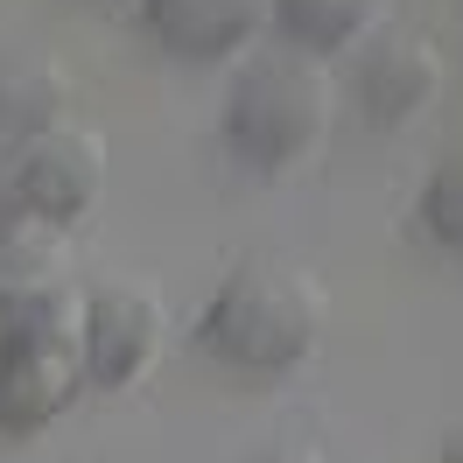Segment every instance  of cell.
<instances>
[{"mask_svg":"<svg viewBox=\"0 0 463 463\" xmlns=\"http://www.w3.org/2000/svg\"><path fill=\"white\" fill-rule=\"evenodd\" d=\"M106 190V134L85 127V119H50L43 134L22 141L14 155V175H7V197L14 211H35L50 225H78Z\"/></svg>","mask_w":463,"mask_h":463,"instance_id":"obj_4","label":"cell"},{"mask_svg":"<svg viewBox=\"0 0 463 463\" xmlns=\"http://www.w3.org/2000/svg\"><path fill=\"white\" fill-rule=\"evenodd\" d=\"M253 463H317L309 449H267V457H253Z\"/></svg>","mask_w":463,"mask_h":463,"instance_id":"obj_12","label":"cell"},{"mask_svg":"<svg viewBox=\"0 0 463 463\" xmlns=\"http://www.w3.org/2000/svg\"><path fill=\"white\" fill-rule=\"evenodd\" d=\"M71 113V71L57 57L43 63H14V71H0V218L14 211L7 197V175H14V155L29 134H43L50 119Z\"/></svg>","mask_w":463,"mask_h":463,"instance_id":"obj_8","label":"cell"},{"mask_svg":"<svg viewBox=\"0 0 463 463\" xmlns=\"http://www.w3.org/2000/svg\"><path fill=\"white\" fill-rule=\"evenodd\" d=\"M345 57H351V106L373 127H414L442 99V50H435V35L407 29V22H379Z\"/></svg>","mask_w":463,"mask_h":463,"instance_id":"obj_5","label":"cell"},{"mask_svg":"<svg viewBox=\"0 0 463 463\" xmlns=\"http://www.w3.org/2000/svg\"><path fill=\"white\" fill-rule=\"evenodd\" d=\"M337 127V71L309 50H246L218 106L232 162L253 175H302Z\"/></svg>","mask_w":463,"mask_h":463,"instance_id":"obj_1","label":"cell"},{"mask_svg":"<svg viewBox=\"0 0 463 463\" xmlns=\"http://www.w3.org/2000/svg\"><path fill=\"white\" fill-rule=\"evenodd\" d=\"M379 22H393V0H274V29L309 57H337Z\"/></svg>","mask_w":463,"mask_h":463,"instance_id":"obj_10","label":"cell"},{"mask_svg":"<svg viewBox=\"0 0 463 463\" xmlns=\"http://www.w3.org/2000/svg\"><path fill=\"white\" fill-rule=\"evenodd\" d=\"M169 351V309L141 281H99L78 309V365L99 393H134Z\"/></svg>","mask_w":463,"mask_h":463,"instance_id":"obj_3","label":"cell"},{"mask_svg":"<svg viewBox=\"0 0 463 463\" xmlns=\"http://www.w3.org/2000/svg\"><path fill=\"white\" fill-rule=\"evenodd\" d=\"M78 281V253H71V225H50L35 211H7L0 218V302L22 295H50Z\"/></svg>","mask_w":463,"mask_h":463,"instance_id":"obj_9","label":"cell"},{"mask_svg":"<svg viewBox=\"0 0 463 463\" xmlns=\"http://www.w3.org/2000/svg\"><path fill=\"white\" fill-rule=\"evenodd\" d=\"M317 337H323V295L288 260H239L197 317V345L218 365L253 379H281L295 365H309Z\"/></svg>","mask_w":463,"mask_h":463,"instance_id":"obj_2","label":"cell"},{"mask_svg":"<svg viewBox=\"0 0 463 463\" xmlns=\"http://www.w3.org/2000/svg\"><path fill=\"white\" fill-rule=\"evenodd\" d=\"M414 218H421V232H429L435 246L463 253V147H457V155H442V162L429 169L421 197H414Z\"/></svg>","mask_w":463,"mask_h":463,"instance_id":"obj_11","label":"cell"},{"mask_svg":"<svg viewBox=\"0 0 463 463\" xmlns=\"http://www.w3.org/2000/svg\"><path fill=\"white\" fill-rule=\"evenodd\" d=\"M141 22L169 57L225 63L274 29V0H141Z\"/></svg>","mask_w":463,"mask_h":463,"instance_id":"obj_6","label":"cell"},{"mask_svg":"<svg viewBox=\"0 0 463 463\" xmlns=\"http://www.w3.org/2000/svg\"><path fill=\"white\" fill-rule=\"evenodd\" d=\"M85 393L78 345H0V435H43Z\"/></svg>","mask_w":463,"mask_h":463,"instance_id":"obj_7","label":"cell"}]
</instances>
